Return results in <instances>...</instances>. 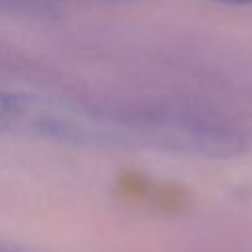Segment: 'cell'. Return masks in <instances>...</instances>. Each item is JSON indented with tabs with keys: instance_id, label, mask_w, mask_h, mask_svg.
<instances>
[{
	"instance_id": "obj_1",
	"label": "cell",
	"mask_w": 252,
	"mask_h": 252,
	"mask_svg": "<svg viewBox=\"0 0 252 252\" xmlns=\"http://www.w3.org/2000/svg\"><path fill=\"white\" fill-rule=\"evenodd\" d=\"M0 128L75 146L187 150V118L165 114H114L22 91L0 89Z\"/></svg>"
},
{
	"instance_id": "obj_2",
	"label": "cell",
	"mask_w": 252,
	"mask_h": 252,
	"mask_svg": "<svg viewBox=\"0 0 252 252\" xmlns=\"http://www.w3.org/2000/svg\"><path fill=\"white\" fill-rule=\"evenodd\" d=\"M220 2H230V4H244V2H252V0H220Z\"/></svg>"
}]
</instances>
